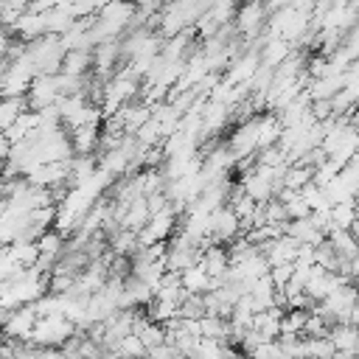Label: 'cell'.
I'll return each mask as SVG.
<instances>
[{
	"instance_id": "cell-12",
	"label": "cell",
	"mask_w": 359,
	"mask_h": 359,
	"mask_svg": "<svg viewBox=\"0 0 359 359\" xmlns=\"http://www.w3.org/2000/svg\"><path fill=\"white\" fill-rule=\"evenodd\" d=\"M289 53H292V45L286 42V39H280V36H272L266 45H261V65H269V67H280L286 59H289Z\"/></svg>"
},
{
	"instance_id": "cell-3",
	"label": "cell",
	"mask_w": 359,
	"mask_h": 359,
	"mask_svg": "<svg viewBox=\"0 0 359 359\" xmlns=\"http://www.w3.org/2000/svg\"><path fill=\"white\" fill-rule=\"evenodd\" d=\"M199 261H202V250L196 244H191L185 236H177L165 250V269L168 272H180L182 275L185 269L196 266Z\"/></svg>"
},
{
	"instance_id": "cell-22",
	"label": "cell",
	"mask_w": 359,
	"mask_h": 359,
	"mask_svg": "<svg viewBox=\"0 0 359 359\" xmlns=\"http://www.w3.org/2000/svg\"><path fill=\"white\" fill-rule=\"evenodd\" d=\"M250 356L252 359H283V351H280L278 339H272V342H261Z\"/></svg>"
},
{
	"instance_id": "cell-20",
	"label": "cell",
	"mask_w": 359,
	"mask_h": 359,
	"mask_svg": "<svg viewBox=\"0 0 359 359\" xmlns=\"http://www.w3.org/2000/svg\"><path fill=\"white\" fill-rule=\"evenodd\" d=\"M180 317L182 320H199V317H205V300H202V294H188L180 303Z\"/></svg>"
},
{
	"instance_id": "cell-10",
	"label": "cell",
	"mask_w": 359,
	"mask_h": 359,
	"mask_svg": "<svg viewBox=\"0 0 359 359\" xmlns=\"http://www.w3.org/2000/svg\"><path fill=\"white\" fill-rule=\"evenodd\" d=\"M62 73L65 76H90L93 73V50H65Z\"/></svg>"
},
{
	"instance_id": "cell-23",
	"label": "cell",
	"mask_w": 359,
	"mask_h": 359,
	"mask_svg": "<svg viewBox=\"0 0 359 359\" xmlns=\"http://www.w3.org/2000/svg\"><path fill=\"white\" fill-rule=\"evenodd\" d=\"M311 115H314V121H328V118H334V107H331V101H311V109H309Z\"/></svg>"
},
{
	"instance_id": "cell-16",
	"label": "cell",
	"mask_w": 359,
	"mask_h": 359,
	"mask_svg": "<svg viewBox=\"0 0 359 359\" xmlns=\"http://www.w3.org/2000/svg\"><path fill=\"white\" fill-rule=\"evenodd\" d=\"M359 219V210H356V202H339V205H331V230H351V224ZM328 230V233H331Z\"/></svg>"
},
{
	"instance_id": "cell-21",
	"label": "cell",
	"mask_w": 359,
	"mask_h": 359,
	"mask_svg": "<svg viewBox=\"0 0 359 359\" xmlns=\"http://www.w3.org/2000/svg\"><path fill=\"white\" fill-rule=\"evenodd\" d=\"M292 272H294V264H278V266H269V278H272L275 289H283V286L292 280Z\"/></svg>"
},
{
	"instance_id": "cell-6",
	"label": "cell",
	"mask_w": 359,
	"mask_h": 359,
	"mask_svg": "<svg viewBox=\"0 0 359 359\" xmlns=\"http://www.w3.org/2000/svg\"><path fill=\"white\" fill-rule=\"evenodd\" d=\"M70 143L76 154H98L101 146V123H84L70 132Z\"/></svg>"
},
{
	"instance_id": "cell-9",
	"label": "cell",
	"mask_w": 359,
	"mask_h": 359,
	"mask_svg": "<svg viewBox=\"0 0 359 359\" xmlns=\"http://www.w3.org/2000/svg\"><path fill=\"white\" fill-rule=\"evenodd\" d=\"M328 339L334 342L337 353H356L359 348V325H351V323H339L331 328Z\"/></svg>"
},
{
	"instance_id": "cell-24",
	"label": "cell",
	"mask_w": 359,
	"mask_h": 359,
	"mask_svg": "<svg viewBox=\"0 0 359 359\" xmlns=\"http://www.w3.org/2000/svg\"><path fill=\"white\" fill-rule=\"evenodd\" d=\"M351 233H353V238H356V241H359V219H356V222H353V224H351Z\"/></svg>"
},
{
	"instance_id": "cell-17",
	"label": "cell",
	"mask_w": 359,
	"mask_h": 359,
	"mask_svg": "<svg viewBox=\"0 0 359 359\" xmlns=\"http://www.w3.org/2000/svg\"><path fill=\"white\" fill-rule=\"evenodd\" d=\"M311 180H314V168H309V165H303V163H292V165L286 168V174H283V188H289V191H303Z\"/></svg>"
},
{
	"instance_id": "cell-7",
	"label": "cell",
	"mask_w": 359,
	"mask_h": 359,
	"mask_svg": "<svg viewBox=\"0 0 359 359\" xmlns=\"http://www.w3.org/2000/svg\"><path fill=\"white\" fill-rule=\"evenodd\" d=\"M280 317H283V309L272 306L266 311H258L252 314V331L264 339V342H272L280 337Z\"/></svg>"
},
{
	"instance_id": "cell-13",
	"label": "cell",
	"mask_w": 359,
	"mask_h": 359,
	"mask_svg": "<svg viewBox=\"0 0 359 359\" xmlns=\"http://www.w3.org/2000/svg\"><path fill=\"white\" fill-rule=\"evenodd\" d=\"M325 238L331 241V247L337 250V255H339L342 261H353V258H359V241L353 238L351 230H331Z\"/></svg>"
},
{
	"instance_id": "cell-8",
	"label": "cell",
	"mask_w": 359,
	"mask_h": 359,
	"mask_svg": "<svg viewBox=\"0 0 359 359\" xmlns=\"http://www.w3.org/2000/svg\"><path fill=\"white\" fill-rule=\"evenodd\" d=\"M199 264L205 266V272L210 278H227V272H230V252H227V247L213 244V247H208L202 252V261Z\"/></svg>"
},
{
	"instance_id": "cell-14",
	"label": "cell",
	"mask_w": 359,
	"mask_h": 359,
	"mask_svg": "<svg viewBox=\"0 0 359 359\" xmlns=\"http://www.w3.org/2000/svg\"><path fill=\"white\" fill-rule=\"evenodd\" d=\"M182 289L188 294H205V292H210V275L205 272L202 264H196V266H191V269L182 272Z\"/></svg>"
},
{
	"instance_id": "cell-15",
	"label": "cell",
	"mask_w": 359,
	"mask_h": 359,
	"mask_svg": "<svg viewBox=\"0 0 359 359\" xmlns=\"http://www.w3.org/2000/svg\"><path fill=\"white\" fill-rule=\"evenodd\" d=\"M22 112H28L25 98H0V132H8Z\"/></svg>"
},
{
	"instance_id": "cell-25",
	"label": "cell",
	"mask_w": 359,
	"mask_h": 359,
	"mask_svg": "<svg viewBox=\"0 0 359 359\" xmlns=\"http://www.w3.org/2000/svg\"><path fill=\"white\" fill-rule=\"evenodd\" d=\"M356 356H359V348H356Z\"/></svg>"
},
{
	"instance_id": "cell-5",
	"label": "cell",
	"mask_w": 359,
	"mask_h": 359,
	"mask_svg": "<svg viewBox=\"0 0 359 359\" xmlns=\"http://www.w3.org/2000/svg\"><path fill=\"white\" fill-rule=\"evenodd\" d=\"M39 323V314L34 306H20V309H11L8 314V323L3 325V334L11 337V339H28L31 331L36 328Z\"/></svg>"
},
{
	"instance_id": "cell-4",
	"label": "cell",
	"mask_w": 359,
	"mask_h": 359,
	"mask_svg": "<svg viewBox=\"0 0 359 359\" xmlns=\"http://www.w3.org/2000/svg\"><path fill=\"white\" fill-rule=\"evenodd\" d=\"M227 149L236 160H244L258 151V118H250L247 123H238L227 140Z\"/></svg>"
},
{
	"instance_id": "cell-1",
	"label": "cell",
	"mask_w": 359,
	"mask_h": 359,
	"mask_svg": "<svg viewBox=\"0 0 359 359\" xmlns=\"http://www.w3.org/2000/svg\"><path fill=\"white\" fill-rule=\"evenodd\" d=\"M233 25L238 31V36H244L247 42L255 39L264 28H266V6L261 0H250V3H241L236 17H233Z\"/></svg>"
},
{
	"instance_id": "cell-26",
	"label": "cell",
	"mask_w": 359,
	"mask_h": 359,
	"mask_svg": "<svg viewBox=\"0 0 359 359\" xmlns=\"http://www.w3.org/2000/svg\"><path fill=\"white\" fill-rule=\"evenodd\" d=\"M244 3H250V0H244Z\"/></svg>"
},
{
	"instance_id": "cell-2",
	"label": "cell",
	"mask_w": 359,
	"mask_h": 359,
	"mask_svg": "<svg viewBox=\"0 0 359 359\" xmlns=\"http://www.w3.org/2000/svg\"><path fill=\"white\" fill-rule=\"evenodd\" d=\"M208 236L213 244H230L233 238L241 236V222L230 205H222L208 216Z\"/></svg>"
},
{
	"instance_id": "cell-18",
	"label": "cell",
	"mask_w": 359,
	"mask_h": 359,
	"mask_svg": "<svg viewBox=\"0 0 359 359\" xmlns=\"http://www.w3.org/2000/svg\"><path fill=\"white\" fill-rule=\"evenodd\" d=\"M112 353H118L121 359H146V356H149V348L140 342V337L129 334V337H123V339L112 348Z\"/></svg>"
},
{
	"instance_id": "cell-19",
	"label": "cell",
	"mask_w": 359,
	"mask_h": 359,
	"mask_svg": "<svg viewBox=\"0 0 359 359\" xmlns=\"http://www.w3.org/2000/svg\"><path fill=\"white\" fill-rule=\"evenodd\" d=\"M306 320H309V311L306 309H289V311H283V317H280V334H303Z\"/></svg>"
},
{
	"instance_id": "cell-11",
	"label": "cell",
	"mask_w": 359,
	"mask_h": 359,
	"mask_svg": "<svg viewBox=\"0 0 359 359\" xmlns=\"http://www.w3.org/2000/svg\"><path fill=\"white\" fill-rule=\"evenodd\" d=\"M199 337L219 339V342H227L230 345V320L227 317H213V314L199 317Z\"/></svg>"
}]
</instances>
